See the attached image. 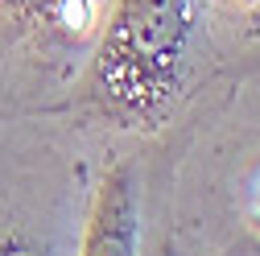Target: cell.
Here are the masks:
<instances>
[{
	"label": "cell",
	"instance_id": "1",
	"mask_svg": "<svg viewBox=\"0 0 260 256\" xmlns=\"http://www.w3.org/2000/svg\"><path fill=\"white\" fill-rule=\"evenodd\" d=\"M203 0H112L87 62L83 104L108 137H157L199 75Z\"/></svg>",
	"mask_w": 260,
	"mask_h": 256
},
{
	"label": "cell",
	"instance_id": "2",
	"mask_svg": "<svg viewBox=\"0 0 260 256\" xmlns=\"http://www.w3.org/2000/svg\"><path fill=\"white\" fill-rule=\"evenodd\" d=\"M100 149L0 145V256H79Z\"/></svg>",
	"mask_w": 260,
	"mask_h": 256
},
{
	"label": "cell",
	"instance_id": "3",
	"mask_svg": "<svg viewBox=\"0 0 260 256\" xmlns=\"http://www.w3.org/2000/svg\"><path fill=\"white\" fill-rule=\"evenodd\" d=\"M207 9L227 17V21H236V29H240L244 21L260 17V0H203V17H207Z\"/></svg>",
	"mask_w": 260,
	"mask_h": 256
},
{
	"label": "cell",
	"instance_id": "4",
	"mask_svg": "<svg viewBox=\"0 0 260 256\" xmlns=\"http://www.w3.org/2000/svg\"><path fill=\"white\" fill-rule=\"evenodd\" d=\"M219 256H260V248H256V244H236V248H227V252H219Z\"/></svg>",
	"mask_w": 260,
	"mask_h": 256
}]
</instances>
